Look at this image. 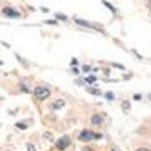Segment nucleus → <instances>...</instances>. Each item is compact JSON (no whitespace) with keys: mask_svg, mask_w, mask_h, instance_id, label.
I'll return each mask as SVG.
<instances>
[{"mask_svg":"<svg viewBox=\"0 0 151 151\" xmlns=\"http://www.w3.org/2000/svg\"><path fill=\"white\" fill-rule=\"evenodd\" d=\"M34 94L36 98H38L40 101H43V100L48 98V96L50 95V91L48 88L39 86V87L36 88L34 91Z\"/></svg>","mask_w":151,"mask_h":151,"instance_id":"f257e3e1","label":"nucleus"},{"mask_svg":"<svg viewBox=\"0 0 151 151\" xmlns=\"http://www.w3.org/2000/svg\"><path fill=\"white\" fill-rule=\"evenodd\" d=\"M70 144V139L67 135H64L59 138L57 142L55 143V146L60 150H64Z\"/></svg>","mask_w":151,"mask_h":151,"instance_id":"f03ea898","label":"nucleus"},{"mask_svg":"<svg viewBox=\"0 0 151 151\" xmlns=\"http://www.w3.org/2000/svg\"><path fill=\"white\" fill-rule=\"evenodd\" d=\"M96 134L91 132V131L84 130L81 132L80 135L79 137V139L83 141H89L94 139V138H96Z\"/></svg>","mask_w":151,"mask_h":151,"instance_id":"7ed1b4c3","label":"nucleus"},{"mask_svg":"<svg viewBox=\"0 0 151 151\" xmlns=\"http://www.w3.org/2000/svg\"><path fill=\"white\" fill-rule=\"evenodd\" d=\"M2 12H3L5 15L10 17H19V16L21 15L19 12H16V11H14V9H12V8H9V7L4 8L3 10H2Z\"/></svg>","mask_w":151,"mask_h":151,"instance_id":"20e7f679","label":"nucleus"},{"mask_svg":"<svg viewBox=\"0 0 151 151\" xmlns=\"http://www.w3.org/2000/svg\"><path fill=\"white\" fill-rule=\"evenodd\" d=\"M65 106V101L63 99H58L52 104V107L55 110H59Z\"/></svg>","mask_w":151,"mask_h":151,"instance_id":"39448f33","label":"nucleus"},{"mask_svg":"<svg viewBox=\"0 0 151 151\" xmlns=\"http://www.w3.org/2000/svg\"><path fill=\"white\" fill-rule=\"evenodd\" d=\"M103 121L104 119L100 115H98V114L93 116L92 118H91V122L94 125H100V124H101L103 122Z\"/></svg>","mask_w":151,"mask_h":151,"instance_id":"423d86ee","label":"nucleus"},{"mask_svg":"<svg viewBox=\"0 0 151 151\" xmlns=\"http://www.w3.org/2000/svg\"><path fill=\"white\" fill-rule=\"evenodd\" d=\"M87 91H88L90 94H94V95H100V94H101V91H100V90L97 89V88H89Z\"/></svg>","mask_w":151,"mask_h":151,"instance_id":"0eeeda50","label":"nucleus"},{"mask_svg":"<svg viewBox=\"0 0 151 151\" xmlns=\"http://www.w3.org/2000/svg\"><path fill=\"white\" fill-rule=\"evenodd\" d=\"M76 22L83 27H90V24L87 21H83V20H76Z\"/></svg>","mask_w":151,"mask_h":151,"instance_id":"6e6552de","label":"nucleus"},{"mask_svg":"<svg viewBox=\"0 0 151 151\" xmlns=\"http://www.w3.org/2000/svg\"><path fill=\"white\" fill-rule=\"evenodd\" d=\"M15 125L17 126V128H19L20 129H21V130H24V129H26L27 128V126L25 124L21 123V122H17V123H16Z\"/></svg>","mask_w":151,"mask_h":151,"instance_id":"1a4fd4ad","label":"nucleus"},{"mask_svg":"<svg viewBox=\"0 0 151 151\" xmlns=\"http://www.w3.org/2000/svg\"><path fill=\"white\" fill-rule=\"evenodd\" d=\"M27 151H37L36 150V147L33 144H27Z\"/></svg>","mask_w":151,"mask_h":151,"instance_id":"9d476101","label":"nucleus"},{"mask_svg":"<svg viewBox=\"0 0 151 151\" xmlns=\"http://www.w3.org/2000/svg\"><path fill=\"white\" fill-rule=\"evenodd\" d=\"M86 80L88 81V83H94V81L96 80V78L94 77V76H90L88 78H86Z\"/></svg>","mask_w":151,"mask_h":151,"instance_id":"9b49d317","label":"nucleus"},{"mask_svg":"<svg viewBox=\"0 0 151 151\" xmlns=\"http://www.w3.org/2000/svg\"><path fill=\"white\" fill-rule=\"evenodd\" d=\"M105 97H106V98H107L108 100H110V101H112V100L114 98V96H113V93H112V92L106 93V95H105Z\"/></svg>","mask_w":151,"mask_h":151,"instance_id":"f8f14e48","label":"nucleus"},{"mask_svg":"<svg viewBox=\"0 0 151 151\" xmlns=\"http://www.w3.org/2000/svg\"><path fill=\"white\" fill-rule=\"evenodd\" d=\"M104 2V4L106 5V7H108L109 9H110V11H112V12H115V9H114V8H113V6H112V5L109 3V2Z\"/></svg>","mask_w":151,"mask_h":151,"instance_id":"ddd939ff","label":"nucleus"},{"mask_svg":"<svg viewBox=\"0 0 151 151\" xmlns=\"http://www.w3.org/2000/svg\"><path fill=\"white\" fill-rule=\"evenodd\" d=\"M130 103H129V101H124L123 103H122V106H123L125 109H129L130 108Z\"/></svg>","mask_w":151,"mask_h":151,"instance_id":"4468645a","label":"nucleus"},{"mask_svg":"<svg viewBox=\"0 0 151 151\" xmlns=\"http://www.w3.org/2000/svg\"><path fill=\"white\" fill-rule=\"evenodd\" d=\"M82 151H94V150L92 149L90 147H84L82 149Z\"/></svg>","mask_w":151,"mask_h":151,"instance_id":"2eb2a0df","label":"nucleus"},{"mask_svg":"<svg viewBox=\"0 0 151 151\" xmlns=\"http://www.w3.org/2000/svg\"><path fill=\"white\" fill-rule=\"evenodd\" d=\"M135 151H151V150H150L147 149V148L141 147V148H138V149H137Z\"/></svg>","mask_w":151,"mask_h":151,"instance_id":"dca6fc26","label":"nucleus"},{"mask_svg":"<svg viewBox=\"0 0 151 151\" xmlns=\"http://www.w3.org/2000/svg\"><path fill=\"white\" fill-rule=\"evenodd\" d=\"M134 98L135 100H140L141 99V95H139V94H136V95L134 96Z\"/></svg>","mask_w":151,"mask_h":151,"instance_id":"f3484780","label":"nucleus"},{"mask_svg":"<svg viewBox=\"0 0 151 151\" xmlns=\"http://www.w3.org/2000/svg\"><path fill=\"white\" fill-rule=\"evenodd\" d=\"M45 23H47V24H56V21H45Z\"/></svg>","mask_w":151,"mask_h":151,"instance_id":"a211bd4d","label":"nucleus"},{"mask_svg":"<svg viewBox=\"0 0 151 151\" xmlns=\"http://www.w3.org/2000/svg\"><path fill=\"white\" fill-rule=\"evenodd\" d=\"M148 98H149V100H150V101H151V94H148Z\"/></svg>","mask_w":151,"mask_h":151,"instance_id":"6ab92c4d","label":"nucleus"},{"mask_svg":"<svg viewBox=\"0 0 151 151\" xmlns=\"http://www.w3.org/2000/svg\"><path fill=\"white\" fill-rule=\"evenodd\" d=\"M150 9H151V2H150Z\"/></svg>","mask_w":151,"mask_h":151,"instance_id":"aec40b11","label":"nucleus"},{"mask_svg":"<svg viewBox=\"0 0 151 151\" xmlns=\"http://www.w3.org/2000/svg\"><path fill=\"white\" fill-rule=\"evenodd\" d=\"M112 151H115V150H112Z\"/></svg>","mask_w":151,"mask_h":151,"instance_id":"412c9836","label":"nucleus"}]
</instances>
